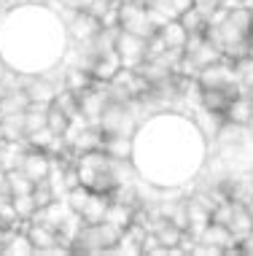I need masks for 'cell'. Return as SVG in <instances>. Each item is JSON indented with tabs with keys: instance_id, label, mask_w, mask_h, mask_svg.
Segmentation results:
<instances>
[{
	"instance_id": "cell-11",
	"label": "cell",
	"mask_w": 253,
	"mask_h": 256,
	"mask_svg": "<svg viewBox=\"0 0 253 256\" xmlns=\"http://www.w3.org/2000/svg\"><path fill=\"white\" fill-rule=\"evenodd\" d=\"M132 138L135 135H105L102 132L100 148L111 159H132V146H135Z\"/></svg>"
},
{
	"instance_id": "cell-10",
	"label": "cell",
	"mask_w": 253,
	"mask_h": 256,
	"mask_svg": "<svg viewBox=\"0 0 253 256\" xmlns=\"http://www.w3.org/2000/svg\"><path fill=\"white\" fill-rule=\"evenodd\" d=\"M235 202V208H232V218H229V232L235 234V240L237 243H243L245 238L253 232V213L248 210V205H243V202H237V200H232Z\"/></svg>"
},
{
	"instance_id": "cell-16",
	"label": "cell",
	"mask_w": 253,
	"mask_h": 256,
	"mask_svg": "<svg viewBox=\"0 0 253 256\" xmlns=\"http://www.w3.org/2000/svg\"><path fill=\"white\" fill-rule=\"evenodd\" d=\"M24 89H27V94H30V102H54V98H57V92H59L49 78H32Z\"/></svg>"
},
{
	"instance_id": "cell-9",
	"label": "cell",
	"mask_w": 253,
	"mask_h": 256,
	"mask_svg": "<svg viewBox=\"0 0 253 256\" xmlns=\"http://www.w3.org/2000/svg\"><path fill=\"white\" fill-rule=\"evenodd\" d=\"M237 89H200V102L208 114L224 116V110L229 108L232 98H237Z\"/></svg>"
},
{
	"instance_id": "cell-24",
	"label": "cell",
	"mask_w": 253,
	"mask_h": 256,
	"mask_svg": "<svg viewBox=\"0 0 253 256\" xmlns=\"http://www.w3.org/2000/svg\"><path fill=\"white\" fill-rule=\"evenodd\" d=\"M194 6H197V8H200L202 14H205V16H213V14L218 11V8H221V6H224V0H194Z\"/></svg>"
},
{
	"instance_id": "cell-7",
	"label": "cell",
	"mask_w": 253,
	"mask_h": 256,
	"mask_svg": "<svg viewBox=\"0 0 253 256\" xmlns=\"http://www.w3.org/2000/svg\"><path fill=\"white\" fill-rule=\"evenodd\" d=\"M100 30H102V22L89 8L86 11H76V14H73V19H70V24H67L70 38L78 40V44H89L92 38H97Z\"/></svg>"
},
{
	"instance_id": "cell-1",
	"label": "cell",
	"mask_w": 253,
	"mask_h": 256,
	"mask_svg": "<svg viewBox=\"0 0 253 256\" xmlns=\"http://www.w3.org/2000/svg\"><path fill=\"white\" fill-rule=\"evenodd\" d=\"M78 170V181L86 186L89 192H97V194H111L119 186L116 181V170H113V159L105 154L102 148H92L84 151L76 164Z\"/></svg>"
},
{
	"instance_id": "cell-28",
	"label": "cell",
	"mask_w": 253,
	"mask_h": 256,
	"mask_svg": "<svg viewBox=\"0 0 253 256\" xmlns=\"http://www.w3.org/2000/svg\"><path fill=\"white\" fill-rule=\"evenodd\" d=\"M245 127H248V135H253V116H251V122L245 124Z\"/></svg>"
},
{
	"instance_id": "cell-25",
	"label": "cell",
	"mask_w": 253,
	"mask_h": 256,
	"mask_svg": "<svg viewBox=\"0 0 253 256\" xmlns=\"http://www.w3.org/2000/svg\"><path fill=\"white\" fill-rule=\"evenodd\" d=\"M62 3L67 6V8H73V11H86L94 0H62Z\"/></svg>"
},
{
	"instance_id": "cell-19",
	"label": "cell",
	"mask_w": 253,
	"mask_h": 256,
	"mask_svg": "<svg viewBox=\"0 0 253 256\" xmlns=\"http://www.w3.org/2000/svg\"><path fill=\"white\" fill-rule=\"evenodd\" d=\"M235 73H237L240 89L253 98V54H245V57L235 60Z\"/></svg>"
},
{
	"instance_id": "cell-13",
	"label": "cell",
	"mask_w": 253,
	"mask_h": 256,
	"mask_svg": "<svg viewBox=\"0 0 253 256\" xmlns=\"http://www.w3.org/2000/svg\"><path fill=\"white\" fill-rule=\"evenodd\" d=\"M156 32L162 36V40L167 44V49H170V52H183V49H186L189 30L181 24V19H170V22H167V24H162Z\"/></svg>"
},
{
	"instance_id": "cell-6",
	"label": "cell",
	"mask_w": 253,
	"mask_h": 256,
	"mask_svg": "<svg viewBox=\"0 0 253 256\" xmlns=\"http://www.w3.org/2000/svg\"><path fill=\"white\" fill-rule=\"evenodd\" d=\"M19 170H22L32 184L43 181V178H49V172H51V154H49V151H43V148L24 151L22 162H19Z\"/></svg>"
},
{
	"instance_id": "cell-8",
	"label": "cell",
	"mask_w": 253,
	"mask_h": 256,
	"mask_svg": "<svg viewBox=\"0 0 253 256\" xmlns=\"http://www.w3.org/2000/svg\"><path fill=\"white\" fill-rule=\"evenodd\" d=\"M27 238H30L32 246H35V254H46V251H51V248H57V246H67L62 240V234H59L57 230H51L49 224H43V221H30Z\"/></svg>"
},
{
	"instance_id": "cell-3",
	"label": "cell",
	"mask_w": 253,
	"mask_h": 256,
	"mask_svg": "<svg viewBox=\"0 0 253 256\" xmlns=\"http://www.w3.org/2000/svg\"><path fill=\"white\" fill-rule=\"evenodd\" d=\"M197 84H200V89H237V92H243L240 84H237L235 65L227 62V57H221L213 65L202 68L197 73Z\"/></svg>"
},
{
	"instance_id": "cell-21",
	"label": "cell",
	"mask_w": 253,
	"mask_h": 256,
	"mask_svg": "<svg viewBox=\"0 0 253 256\" xmlns=\"http://www.w3.org/2000/svg\"><path fill=\"white\" fill-rule=\"evenodd\" d=\"M32 186H35V184H32L19 168L8 170V194L11 197H16V194H32Z\"/></svg>"
},
{
	"instance_id": "cell-27",
	"label": "cell",
	"mask_w": 253,
	"mask_h": 256,
	"mask_svg": "<svg viewBox=\"0 0 253 256\" xmlns=\"http://www.w3.org/2000/svg\"><path fill=\"white\" fill-rule=\"evenodd\" d=\"M8 232H11V230H5V226H0V251H3L5 240H8Z\"/></svg>"
},
{
	"instance_id": "cell-23",
	"label": "cell",
	"mask_w": 253,
	"mask_h": 256,
	"mask_svg": "<svg viewBox=\"0 0 253 256\" xmlns=\"http://www.w3.org/2000/svg\"><path fill=\"white\" fill-rule=\"evenodd\" d=\"M11 200H13V208H16L19 221H30L32 216H35L38 205H35V200H32V194H16Z\"/></svg>"
},
{
	"instance_id": "cell-18",
	"label": "cell",
	"mask_w": 253,
	"mask_h": 256,
	"mask_svg": "<svg viewBox=\"0 0 253 256\" xmlns=\"http://www.w3.org/2000/svg\"><path fill=\"white\" fill-rule=\"evenodd\" d=\"M92 84H94V78L86 68H70V70H65V76H62V86L70 89L73 94L84 92V89L92 86Z\"/></svg>"
},
{
	"instance_id": "cell-14",
	"label": "cell",
	"mask_w": 253,
	"mask_h": 256,
	"mask_svg": "<svg viewBox=\"0 0 253 256\" xmlns=\"http://www.w3.org/2000/svg\"><path fill=\"white\" fill-rule=\"evenodd\" d=\"M108 205H111V194H97V192H92V197L86 200L84 210H81L84 224H102V221H105Z\"/></svg>"
},
{
	"instance_id": "cell-5",
	"label": "cell",
	"mask_w": 253,
	"mask_h": 256,
	"mask_svg": "<svg viewBox=\"0 0 253 256\" xmlns=\"http://www.w3.org/2000/svg\"><path fill=\"white\" fill-rule=\"evenodd\" d=\"M76 100H78V114L84 116L89 124H97L100 116H102V110H105V106L111 102L108 92H100V89L94 86V84L86 86L84 92H78Z\"/></svg>"
},
{
	"instance_id": "cell-22",
	"label": "cell",
	"mask_w": 253,
	"mask_h": 256,
	"mask_svg": "<svg viewBox=\"0 0 253 256\" xmlns=\"http://www.w3.org/2000/svg\"><path fill=\"white\" fill-rule=\"evenodd\" d=\"M89 197H92V192H89L84 184H78V186H73V189H67L65 202H67V208H70L73 213H81V210H84V205H86V200H89Z\"/></svg>"
},
{
	"instance_id": "cell-15",
	"label": "cell",
	"mask_w": 253,
	"mask_h": 256,
	"mask_svg": "<svg viewBox=\"0 0 253 256\" xmlns=\"http://www.w3.org/2000/svg\"><path fill=\"white\" fill-rule=\"evenodd\" d=\"M105 221L124 232L135 221V208L129 202H121V200H111V205H108V210H105Z\"/></svg>"
},
{
	"instance_id": "cell-17",
	"label": "cell",
	"mask_w": 253,
	"mask_h": 256,
	"mask_svg": "<svg viewBox=\"0 0 253 256\" xmlns=\"http://www.w3.org/2000/svg\"><path fill=\"white\" fill-rule=\"evenodd\" d=\"M3 256H16V254H35V246H32V240L27 238V232H16V226L8 232V240H5Z\"/></svg>"
},
{
	"instance_id": "cell-2",
	"label": "cell",
	"mask_w": 253,
	"mask_h": 256,
	"mask_svg": "<svg viewBox=\"0 0 253 256\" xmlns=\"http://www.w3.org/2000/svg\"><path fill=\"white\" fill-rule=\"evenodd\" d=\"M116 16H119V30L135 32L143 38L156 32L151 16H148V6L143 0H124L121 6H116Z\"/></svg>"
},
{
	"instance_id": "cell-4",
	"label": "cell",
	"mask_w": 253,
	"mask_h": 256,
	"mask_svg": "<svg viewBox=\"0 0 253 256\" xmlns=\"http://www.w3.org/2000/svg\"><path fill=\"white\" fill-rule=\"evenodd\" d=\"M113 49L121 60V68H135L146 60V38L143 36H135V32H127V30H116V40H113Z\"/></svg>"
},
{
	"instance_id": "cell-26",
	"label": "cell",
	"mask_w": 253,
	"mask_h": 256,
	"mask_svg": "<svg viewBox=\"0 0 253 256\" xmlns=\"http://www.w3.org/2000/svg\"><path fill=\"white\" fill-rule=\"evenodd\" d=\"M0 194H8V170L0 168Z\"/></svg>"
},
{
	"instance_id": "cell-20",
	"label": "cell",
	"mask_w": 253,
	"mask_h": 256,
	"mask_svg": "<svg viewBox=\"0 0 253 256\" xmlns=\"http://www.w3.org/2000/svg\"><path fill=\"white\" fill-rule=\"evenodd\" d=\"M70 122H73L70 116H67L59 106H54V102H51L49 110H46V127H49L54 135H62V138H65L67 127H70Z\"/></svg>"
},
{
	"instance_id": "cell-12",
	"label": "cell",
	"mask_w": 253,
	"mask_h": 256,
	"mask_svg": "<svg viewBox=\"0 0 253 256\" xmlns=\"http://www.w3.org/2000/svg\"><path fill=\"white\" fill-rule=\"evenodd\" d=\"M251 116H253V98L245 92H240L237 98H232L229 108L224 110V119L232 122V124H240V127H245V124L251 122Z\"/></svg>"
}]
</instances>
